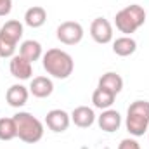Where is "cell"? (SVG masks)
I'll use <instances>...</instances> for the list:
<instances>
[{
  "instance_id": "cell-17",
  "label": "cell",
  "mask_w": 149,
  "mask_h": 149,
  "mask_svg": "<svg viewBox=\"0 0 149 149\" xmlns=\"http://www.w3.org/2000/svg\"><path fill=\"white\" fill-rule=\"evenodd\" d=\"M23 31H24L23 30V23H19L17 19H10L0 28V35L12 40L14 43H19V40L23 38Z\"/></svg>"
},
{
  "instance_id": "cell-6",
  "label": "cell",
  "mask_w": 149,
  "mask_h": 149,
  "mask_svg": "<svg viewBox=\"0 0 149 149\" xmlns=\"http://www.w3.org/2000/svg\"><path fill=\"white\" fill-rule=\"evenodd\" d=\"M90 37L94 38V42L104 45L109 43L113 40V26L106 17H95L90 24Z\"/></svg>"
},
{
  "instance_id": "cell-14",
  "label": "cell",
  "mask_w": 149,
  "mask_h": 149,
  "mask_svg": "<svg viewBox=\"0 0 149 149\" xmlns=\"http://www.w3.org/2000/svg\"><path fill=\"white\" fill-rule=\"evenodd\" d=\"M19 56H23L24 59H28L31 64L42 59L43 52H42V43L37 40H24L21 45H19Z\"/></svg>"
},
{
  "instance_id": "cell-7",
  "label": "cell",
  "mask_w": 149,
  "mask_h": 149,
  "mask_svg": "<svg viewBox=\"0 0 149 149\" xmlns=\"http://www.w3.org/2000/svg\"><path fill=\"white\" fill-rule=\"evenodd\" d=\"M70 123H71V116L64 109H52V111L47 113V116H45V125L52 132H56V134L66 132Z\"/></svg>"
},
{
  "instance_id": "cell-11",
  "label": "cell",
  "mask_w": 149,
  "mask_h": 149,
  "mask_svg": "<svg viewBox=\"0 0 149 149\" xmlns=\"http://www.w3.org/2000/svg\"><path fill=\"white\" fill-rule=\"evenodd\" d=\"M30 94H33L38 99H45L49 95H52L54 92V83L49 76H35L31 78V83H30Z\"/></svg>"
},
{
  "instance_id": "cell-4",
  "label": "cell",
  "mask_w": 149,
  "mask_h": 149,
  "mask_svg": "<svg viewBox=\"0 0 149 149\" xmlns=\"http://www.w3.org/2000/svg\"><path fill=\"white\" fill-rule=\"evenodd\" d=\"M16 127H17V137L26 142V144H35L38 141H42L43 137V123L38 120L37 116H33L31 113L19 111L14 116Z\"/></svg>"
},
{
  "instance_id": "cell-2",
  "label": "cell",
  "mask_w": 149,
  "mask_h": 149,
  "mask_svg": "<svg viewBox=\"0 0 149 149\" xmlns=\"http://www.w3.org/2000/svg\"><path fill=\"white\" fill-rule=\"evenodd\" d=\"M146 19H148V14H146L144 7L134 3V5H127L116 12L114 24L120 33H125L127 37H130L146 23Z\"/></svg>"
},
{
  "instance_id": "cell-9",
  "label": "cell",
  "mask_w": 149,
  "mask_h": 149,
  "mask_svg": "<svg viewBox=\"0 0 149 149\" xmlns=\"http://www.w3.org/2000/svg\"><path fill=\"white\" fill-rule=\"evenodd\" d=\"M9 70H10V74L17 80H30L31 74H33V64L24 59L23 56H14L10 57V64H9Z\"/></svg>"
},
{
  "instance_id": "cell-23",
  "label": "cell",
  "mask_w": 149,
  "mask_h": 149,
  "mask_svg": "<svg viewBox=\"0 0 149 149\" xmlns=\"http://www.w3.org/2000/svg\"><path fill=\"white\" fill-rule=\"evenodd\" d=\"M148 19H149V16H148Z\"/></svg>"
},
{
  "instance_id": "cell-20",
  "label": "cell",
  "mask_w": 149,
  "mask_h": 149,
  "mask_svg": "<svg viewBox=\"0 0 149 149\" xmlns=\"http://www.w3.org/2000/svg\"><path fill=\"white\" fill-rule=\"evenodd\" d=\"M16 47H17V43H14L12 40L0 35V57H3V59L14 57L16 56Z\"/></svg>"
},
{
  "instance_id": "cell-12",
  "label": "cell",
  "mask_w": 149,
  "mask_h": 149,
  "mask_svg": "<svg viewBox=\"0 0 149 149\" xmlns=\"http://www.w3.org/2000/svg\"><path fill=\"white\" fill-rule=\"evenodd\" d=\"M70 116H71V121L76 127H80V128H88L95 121V113L88 106H78V108H74Z\"/></svg>"
},
{
  "instance_id": "cell-8",
  "label": "cell",
  "mask_w": 149,
  "mask_h": 149,
  "mask_svg": "<svg viewBox=\"0 0 149 149\" xmlns=\"http://www.w3.org/2000/svg\"><path fill=\"white\" fill-rule=\"evenodd\" d=\"M28 97H30V88H26L21 83L10 85L5 92V101L12 108H23L28 102Z\"/></svg>"
},
{
  "instance_id": "cell-13",
  "label": "cell",
  "mask_w": 149,
  "mask_h": 149,
  "mask_svg": "<svg viewBox=\"0 0 149 149\" xmlns=\"http://www.w3.org/2000/svg\"><path fill=\"white\" fill-rule=\"evenodd\" d=\"M97 87L111 92L114 95H118L123 90V78L118 73H114V71H108V73H104L99 78V85Z\"/></svg>"
},
{
  "instance_id": "cell-21",
  "label": "cell",
  "mask_w": 149,
  "mask_h": 149,
  "mask_svg": "<svg viewBox=\"0 0 149 149\" xmlns=\"http://www.w3.org/2000/svg\"><path fill=\"white\" fill-rule=\"evenodd\" d=\"M118 149H141V146H139V142L135 141V139H123L120 144H118Z\"/></svg>"
},
{
  "instance_id": "cell-5",
  "label": "cell",
  "mask_w": 149,
  "mask_h": 149,
  "mask_svg": "<svg viewBox=\"0 0 149 149\" xmlns=\"http://www.w3.org/2000/svg\"><path fill=\"white\" fill-rule=\"evenodd\" d=\"M56 37L64 45H76L83 40V26L76 21H64L57 26Z\"/></svg>"
},
{
  "instance_id": "cell-18",
  "label": "cell",
  "mask_w": 149,
  "mask_h": 149,
  "mask_svg": "<svg viewBox=\"0 0 149 149\" xmlns=\"http://www.w3.org/2000/svg\"><path fill=\"white\" fill-rule=\"evenodd\" d=\"M114 94L111 92H108V90H104V88H95L94 90V94H92V102H94V106L97 108V109H109L113 106V102H114Z\"/></svg>"
},
{
  "instance_id": "cell-15",
  "label": "cell",
  "mask_w": 149,
  "mask_h": 149,
  "mask_svg": "<svg viewBox=\"0 0 149 149\" xmlns=\"http://www.w3.org/2000/svg\"><path fill=\"white\" fill-rule=\"evenodd\" d=\"M135 50H137V42L132 37L123 35V37L116 38V40L113 42V52H114L116 56H120V57H128V56H132Z\"/></svg>"
},
{
  "instance_id": "cell-3",
  "label": "cell",
  "mask_w": 149,
  "mask_h": 149,
  "mask_svg": "<svg viewBox=\"0 0 149 149\" xmlns=\"http://www.w3.org/2000/svg\"><path fill=\"white\" fill-rule=\"evenodd\" d=\"M125 127L130 135L141 137L149 130V101H134L127 109Z\"/></svg>"
},
{
  "instance_id": "cell-1",
  "label": "cell",
  "mask_w": 149,
  "mask_h": 149,
  "mask_svg": "<svg viewBox=\"0 0 149 149\" xmlns=\"http://www.w3.org/2000/svg\"><path fill=\"white\" fill-rule=\"evenodd\" d=\"M42 64L47 74L57 80H66L74 70L73 57L63 49H49L42 56Z\"/></svg>"
},
{
  "instance_id": "cell-19",
  "label": "cell",
  "mask_w": 149,
  "mask_h": 149,
  "mask_svg": "<svg viewBox=\"0 0 149 149\" xmlns=\"http://www.w3.org/2000/svg\"><path fill=\"white\" fill-rule=\"evenodd\" d=\"M17 137L14 118H0V141H12Z\"/></svg>"
},
{
  "instance_id": "cell-22",
  "label": "cell",
  "mask_w": 149,
  "mask_h": 149,
  "mask_svg": "<svg viewBox=\"0 0 149 149\" xmlns=\"http://www.w3.org/2000/svg\"><path fill=\"white\" fill-rule=\"evenodd\" d=\"M12 10V0H0V17L9 16Z\"/></svg>"
},
{
  "instance_id": "cell-10",
  "label": "cell",
  "mask_w": 149,
  "mask_h": 149,
  "mask_svg": "<svg viewBox=\"0 0 149 149\" xmlns=\"http://www.w3.org/2000/svg\"><path fill=\"white\" fill-rule=\"evenodd\" d=\"M97 123H99V128L102 132H108L113 134L120 128L121 125V114L116 111V109H104L101 113V116H97Z\"/></svg>"
},
{
  "instance_id": "cell-16",
  "label": "cell",
  "mask_w": 149,
  "mask_h": 149,
  "mask_svg": "<svg viewBox=\"0 0 149 149\" xmlns=\"http://www.w3.org/2000/svg\"><path fill=\"white\" fill-rule=\"evenodd\" d=\"M47 21V10L40 5H33L24 12V23L30 28H40Z\"/></svg>"
}]
</instances>
